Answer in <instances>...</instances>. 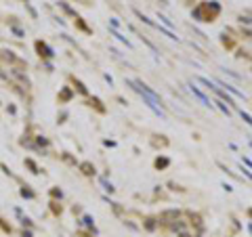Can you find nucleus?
Returning a JSON list of instances; mask_svg holds the SVG:
<instances>
[{
  "label": "nucleus",
  "mask_w": 252,
  "mask_h": 237,
  "mask_svg": "<svg viewBox=\"0 0 252 237\" xmlns=\"http://www.w3.org/2000/svg\"><path fill=\"white\" fill-rule=\"evenodd\" d=\"M130 86H133L134 90L139 92L141 97L145 99V103L154 109L158 116H164V109H162V103H160V99H158V95L155 92H151L149 88H147L145 84H141V82H137V80H130Z\"/></svg>",
  "instance_id": "f257e3e1"
},
{
  "label": "nucleus",
  "mask_w": 252,
  "mask_h": 237,
  "mask_svg": "<svg viewBox=\"0 0 252 237\" xmlns=\"http://www.w3.org/2000/svg\"><path fill=\"white\" fill-rule=\"evenodd\" d=\"M189 90H191V92H193V95H196V97H197V99H200V101H202V103H204V105H206V107H212V103H210V101H208V99H206V97H204V95H202V92H200V90H197V86H193V84H191V86H189Z\"/></svg>",
  "instance_id": "f03ea898"
},
{
  "label": "nucleus",
  "mask_w": 252,
  "mask_h": 237,
  "mask_svg": "<svg viewBox=\"0 0 252 237\" xmlns=\"http://www.w3.org/2000/svg\"><path fill=\"white\" fill-rule=\"evenodd\" d=\"M242 118H244V120H246V122H248V124H250V126H252V118H250V116H246V113H244V111H242Z\"/></svg>",
  "instance_id": "7ed1b4c3"
}]
</instances>
